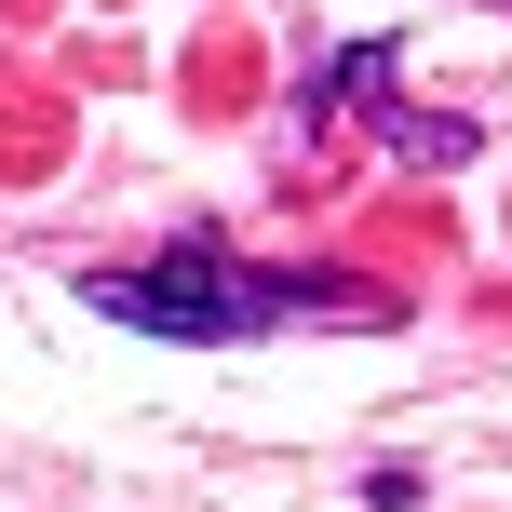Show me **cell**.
Returning a JSON list of instances; mask_svg holds the SVG:
<instances>
[{"label":"cell","mask_w":512,"mask_h":512,"mask_svg":"<svg viewBox=\"0 0 512 512\" xmlns=\"http://www.w3.org/2000/svg\"><path fill=\"white\" fill-rule=\"evenodd\" d=\"M81 297L108 324H149V337H270V324H391V297L364 270H243L216 230H176L135 270H95Z\"/></svg>","instance_id":"6da1fadb"},{"label":"cell","mask_w":512,"mask_h":512,"mask_svg":"<svg viewBox=\"0 0 512 512\" xmlns=\"http://www.w3.org/2000/svg\"><path fill=\"white\" fill-rule=\"evenodd\" d=\"M391 149L405 162H472V122L459 108H391Z\"/></svg>","instance_id":"7a4b0ae2"}]
</instances>
